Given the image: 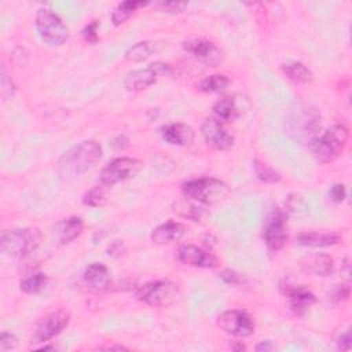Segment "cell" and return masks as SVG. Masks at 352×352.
I'll use <instances>...</instances> for the list:
<instances>
[{
	"instance_id": "cell-1",
	"label": "cell",
	"mask_w": 352,
	"mask_h": 352,
	"mask_svg": "<svg viewBox=\"0 0 352 352\" xmlns=\"http://www.w3.org/2000/svg\"><path fill=\"white\" fill-rule=\"evenodd\" d=\"M102 157V147L95 140H84L63 153L58 162L62 177H74L88 172Z\"/></svg>"
},
{
	"instance_id": "cell-2",
	"label": "cell",
	"mask_w": 352,
	"mask_h": 352,
	"mask_svg": "<svg viewBox=\"0 0 352 352\" xmlns=\"http://www.w3.org/2000/svg\"><path fill=\"white\" fill-rule=\"evenodd\" d=\"M183 197L202 205H217L230 195L228 186L214 177L191 179L182 186Z\"/></svg>"
},
{
	"instance_id": "cell-3",
	"label": "cell",
	"mask_w": 352,
	"mask_h": 352,
	"mask_svg": "<svg viewBox=\"0 0 352 352\" xmlns=\"http://www.w3.org/2000/svg\"><path fill=\"white\" fill-rule=\"evenodd\" d=\"M349 131L344 124H336L329 128L323 135L316 136L308 146L316 161L329 164L340 157L346 147Z\"/></svg>"
},
{
	"instance_id": "cell-4",
	"label": "cell",
	"mask_w": 352,
	"mask_h": 352,
	"mask_svg": "<svg viewBox=\"0 0 352 352\" xmlns=\"http://www.w3.org/2000/svg\"><path fill=\"white\" fill-rule=\"evenodd\" d=\"M289 133L301 143H311L320 129V114L305 103H297L287 117Z\"/></svg>"
},
{
	"instance_id": "cell-5",
	"label": "cell",
	"mask_w": 352,
	"mask_h": 352,
	"mask_svg": "<svg viewBox=\"0 0 352 352\" xmlns=\"http://www.w3.org/2000/svg\"><path fill=\"white\" fill-rule=\"evenodd\" d=\"M41 241L38 228H16L4 231L0 236L1 250L12 257H28L36 252Z\"/></svg>"
},
{
	"instance_id": "cell-6",
	"label": "cell",
	"mask_w": 352,
	"mask_h": 352,
	"mask_svg": "<svg viewBox=\"0 0 352 352\" xmlns=\"http://www.w3.org/2000/svg\"><path fill=\"white\" fill-rule=\"evenodd\" d=\"M138 300L150 307H169L180 297V289L170 280H151L138 287Z\"/></svg>"
},
{
	"instance_id": "cell-7",
	"label": "cell",
	"mask_w": 352,
	"mask_h": 352,
	"mask_svg": "<svg viewBox=\"0 0 352 352\" xmlns=\"http://www.w3.org/2000/svg\"><path fill=\"white\" fill-rule=\"evenodd\" d=\"M36 29L40 38L48 45H62L69 37V29L60 16L48 8H40L36 14Z\"/></svg>"
},
{
	"instance_id": "cell-8",
	"label": "cell",
	"mask_w": 352,
	"mask_h": 352,
	"mask_svg": "<svg viewBox=\"0 0 352 352\" xmlns=\"http://www.w3.org/2000/svg\"><path fill=\"white\" fill-rule=\"evenodd\" d=\"M287 216L279 209L274 208L268 212L263 223V239L271 252L280 250L287 241Z\"/></svg>"
},
{
	"instance_id": "cell-9",
	"label": "cell",
	"mask_w": 352,
	"mask_h": 352,
	"mask_svg": "<svg viewBox=\"0 0 352 352\" xmlns=\"http://www.w3.org/2000/svg\"><path fill=\"white\" fill-rule=\"evenodd\" d=\"M143 162L136 158L120 157L110 161L100 172V183L111 187L113 184L121 183L126 179L133 177L142 169Z\"/></svg>"
},
{
	"instance_id": "cell-10",
	"label": "cell",
	"mask_w": 352,
	"mask_h": 352,
	"mask_svg": "<svg viewBox=\"0 0 352 352\" xmlns=\"http://www.w3.org/2000/svg\"><path fill=\"white\" fill-rule=\"evenodd\" d=\"M70 322V314L66 309H55L50 314H47L36 326L33 336H32V342L33 344H41L47 342L59 333H62Z\"/></svg>"
},
{
	"instance_id": "cell-11",
	"label": "cell",
	"mask_w": 352,
	"mask_h": 352,
	"mask_svg": "<svg viewBox=\"0 0 352 352\" xmlns=\"http://www.w3.org/2000/svg\"><path fill=\"white\" fill-rule=\"evenodd\" d=\"M219 327L234 337H249L254 331L253 318L241 309H228L219 315Z\"/></svg>"
},
{
	"instance_id": "cell-12",
	"label": "cell",
	"mask_w": 352,
	"mask_h": 352,
	"mask_svg": "<svg viewBox=\"0 0 352 352\" xmlns=\"http://www.w3.org/2000/svg\"><path fill=\"white\" fill-rule=\"evenodd\" d=\"M224 124L226 122L220 121L214 116L208 117L204 121L201 126V135L210 148L223 151L228 150L234 144V136L228 132Z\"/></svg>"
},
{
	"instance_id": "cell-13",
	"label": "cell",
	"mask_w": 352,
	"mask_h": 352,
	"mask_svg": "<svg viewBox=\"0 0 352 352\" xmlns=\"http://www.w3.org/2000/svg\"><path fill=\"white\" fill-rule=\"evenodd\" d=\"M183 50L191 54L195 59L202 62L204 65L209 67H214L221 63L223 60V52L221 50L213 44L212 41H208L205 38H190L183 41L182 44Z\"/></svg>"
},
{
	"instance_id": "cell-14",
	"label": "cell",
	"mask_w": 352,
	"mask_h": 352,
	"mask_svg": "<svg viewBox=\"0 0 352 352\" xmlns=\"http://www.w3.org/2000/svg\"><path fill=\"white\" fill-rule=\"evenodd\" d=\"M176 257L180 263L197 268H214L219 265V258L212 252L191 243L182 245L176 252Z\"/></svg>"
},
{
	"instance_id": "cell-15",
	"label": "cell",
	"mask_w": 352,
	"mask_h": 352,
	"mask_svg": "<svg viewBox=\"0 0 352 352\" xmlns=\"http://www.w3.org/2000/svg\"><path fill=\"white\" fill-rule=\"evenodd\" d=\"M280 289L287 297L290 309L297 315H304L316 302V297L314 296V293L302 286L286 285L280 286Z\"/></svg>"
},
{
	"instance_id": "cell-16",
	"label": "cell",
	"mask_w": 352,
	"mask_h": 352,
	"mask_svg": "<svg viewBox=\"0 0 352 352\" xmlns=\"http://www.w3.org/2000/svg\"><path fill=\"white\" fill-rule=\"evenodd\" d=\"M84 230V221L78 216H70L66 219L59 220L54 228H52V235L59 242L60 245L70 243L76 238L81 235Z\"/></svg>"
},
{
	"instance_id": "cell-17",
	"label": "cell",
	"mask_w": 352,
	"mask_h": 352,
	"mask_svg": "<svg viewBox=\"0 0 352 352\" xmlns=\"http://www.w3.org/2000/svg\"><path fill=\"white\" fill-rule=\"evenodd\" d=\"M243 102H246L245 98H239L235 95L226 96L214 103L213 114L223 122L235 121L242 116V110L245 109Z\"/></svg>"
},
{
	"instance_id": "cell-18",
	"label": "cell",
	"mask_w": 352,
	"mask_h": 352,
	"mask_svg": "<svg viewBox=\"0 0 352 352\" xmlns=\"http://www.w3.org/2000/svg\"><path fill=\"white\" fill-rule=\"evenodd\" d=\"M194 136L192 128L187 124L173 122L161 128V138L172 146H190L194 142Z\"/></svg>"
},
{
	"instance_id": "cell-19",
	"label": "cell",
	"mask_w": 352,
	"mask_h": 352,
	"mask_svg": "<svg viewBox=\"0 0 352 352\" xmlns=\"http://www.w3.org/2000/svg\"><path fill=\"white\" fill-rule=\"evenodd\" d=\"M186 234V226L180 221L168 220L160 226H157L151 231V241L157 245H166L170 242H176L182 239V236Z\"/></svg>"
},
{
	"instance_id": "cell-20",
	"label": "cell",
	"mask_w": 352,
	"mask_h": 352,
	"mask_svg": "<svg viewBox=\"0 0 352 352\" xmlns=\"http://www.w3.org/2000/svg\"><path fill=\"white\" fill-rule=\"evenodd\" d=\"M84 282L95 292L107 290L111 285V275L102 263H92L84 271Z\"/></svg>"
},
{
	"instance_id": "cell-21",
	"label": "cell",
	"mask_w": 352,
	"mask_h": 352,
	"mask_svg": "<svg viewBox=\"0 0 352 352\" xmlns=\"http://www.w3.org/2000/svg\"><path fill=\"white\" fill-rule=\"evenodd\" d=\"M301 267L304 271L316 276H329L334 271V261L327 253H315L305 256L301 261Z\"/></svg>"
},
{
	"instance_id": "cell-22",
	"label": "cell",
	"mask_w": 352,
	"mask_h": 352,
	"mask_svg": "<svg viewBox=\"0 0 352 352\" xmlns=\"http://www.w3.org/2000/svg\"><path fill=\"white\" fill-rule=\"evenodd\" d=\"M158 76L148 66L146 69H138L126 74L124 80V87L129 92H140L157 81Z\"/></svg>"
},
{
	"instance_id": "cell-23",
	"label": "cell",
	"mask_w": 352,
	"mask_h": 352,
	"mask_svg": "<svg viewBox=\"0 0 352 352\" xmlns=\"http://www.w3.org/2000/svg\"><path fill=\"white\" fill-rule=\"evenodd\" d=\"M338 242L340 235L334 232H302L297 236V243L308 248H327Z\"/></svg>"
},
{
	"instance_id": "cell-24",
	"label": "cell",
	"mask_w": 352,
	"mask_h": 352,
	"mask_svg": "<svg viewBox=\"0 0 352 352\" xmlns=\"http://www.w3.org/2000/svg\"><path fill=\"white\" fill-rule=\"evenodd\" d=\"M280 69L283 76L293 84H308L314 78L312 72L304 63L297 60L286 62L280 66Z\"/></svg>"
},
{
	"instance_id": "cell-25",
	"label": "cell",
	"mask_w": 352,
	"mask_h": 352,
	"mask_svg": "<svg viewBox=\"0 0 352 352\" xmlns=\"http://www.w3.org/2000/svg\"><path fill=\"white\" fill-rule=\"evenodd\" d=\"M147 6V3L144 1H136V0H126V1H122L111 12V22L118 26V25H122L125 23L133 14L138 8L140 7H144Z\"/></svg>"
},
{
	"instance_id": "cell-26",
	"label": "cell",
	"mask_w": 352,
	"mask_h": 352,
	"mask_svg": "<svg viewBox=\"0 0 352 352\" xmlns=\"http://www.w3.org/2000/svg\"><path fill=\"white\" fill-rule=\"evenodd\" d=\"M173 210L179 216H182L184 219H190L192 221H199L202 219V216H204V210L199 206H197L195 202H192V201H190L187 198L175 202Z\"/></svg>"
},
{
	"instance_id": "cell-27",
	"label": "cell",
	"mask_w": 352,
	"mask_h": 352,
	"mask_svg": "<svg viewBox=\"0 0 352 352\" xmlns=\"http://www.w3.org/2000/svg\"><path fill=\"white\" fill-rule=\"evenodd\" d=\"M47 283H48V278L45 274L34 272L26 276L23 280H21L19 289L28 294H37L47 286Z\"/></svg>"
},
{
	"instance_id": "cell-28",
	"label": "cell",
	"mask_w": 352,
	"mask_h": 352,
	"mask_svg": "<svg viewBox=\"0 0 352 352\" xmlns=\"http://www.w3.org/2000/svg\"><path fill=\"white\" fill-rule=\"evenodd\" d=\"M230 84L228 77H226L224 74H212L209 77H205L199 84H198V89L201 92H206V94H214V92H220L223 89H226V87Z\"/></svg>"
},
{
	"instance_id": "cell-29",
	"label": "cell",
	"mask_w": 352,
	"mask_h": 352,
	"mask_svg": "<svg viewBox=\"0 0 352 352\" xmlns=\"http://www.w3.org/2000/svg\"><path fill=\"white\" fill-rule=\"evenodd\" d=\"M107 194H109V186L99 183L98 186L92 187L89 191L85 192L82 197L84 205L88 206H100L107 201Z\"/></svg>"
},
{
	"instance_id": "cell-30",
	"label": "cell",
	"mask_w": 352,
	"mask_h": 352,
	"mask_svg": "<svg viewBox=\"0 0 352 352\" xmlns=\"http://www.w3.org/2000/svg\"><path fill=\"white\" fill-rule=\"evenodd\" d=\"M153 44L148 41H139L129 47L125 52V58L131 62H140L147 59L153 52Z\"/></svg>"
},
{
	"instance_id": "cell-31",
	"label": "cell",
	"mask_w": 352,
	"mask_h": 352,
	"mask_svg": "<svg viewBox=\"0 0 352 352\" xmlns=\"http://www.w3.org/2000/svg\"><path fill=\"white\" fill-rule=\"evenodd\" d=\"M253 168L256 172V176L265 183H278L282 177L280 173L276 172L274 168H271L268 164L260 161V160H254L253 161Z\"/></svg>"
},
{
	"instance_id": "cell-32",
	"label": "cell",
	"mask_w": 352,
	"mask_h": 352,
	"mask_svg": "<svg viewBox=\"0 0 352 352\" xmlns=\"http://www.w3.org/2000/svg\"><path fill=\"white\" fill-rule=\"evenodd\" d=\"M0 87H1V96L3 99H8V98H12L14 92H15V85L11 80V77H8L6 69L3 67L1 69V74H0Z\"/></svg>"
},
{
	"instance_id": "cell-33",
	"label": "cell",
	"mask_w": 352,
	"mask_h": 352,
	"mask_svg": "<svg viewBox=\"0 0 352 352\" xmlns=\"http://www.w3.org/2000/svg\"><path fill=\"white\" fill-rule=\"evenodd\" d=\"M18 346V338L8 331H3L0 334V351L1 352H7V351H12Z\"/></svg>"
},
{
	"instance_id": "cell-34",
	"label": "cell",
	"mask_w": 352,
	"mask_h": 352,
	"mask_svg": "<svg viewBox=\"0 0 352 352\" xmlns=\"http://www.w3.org/2000/svg\"><path fill=\"white\" fill-rule=\"evenodd\" d=\"M330 300L334 302H341L345 301L349 297V286L348 285H336L330 294H329Z\"/></svg>"
},
{
	"instance_id": "cell-35",
	"label": "cell",
	"mask_w": 352,
	"mask_h": 352,
	"mask_svg": "<svg viewBox=\"0 0 352 352\" xmlns=\"http://www.w3.org/2000/svg\"><path fill=\"white\" fill-rule=\"evenodd\" d=\"M161 11L164 12H170V14H179V12H183L184 8L187 7L186 3H182V1H161V3H157L155 4Z\"/></svg>"
},
{
	"instance_id": "cell-36",
	"label": "cell",
	"mask_w": 352,
	"mask_h": 352,
	"mask_svg": "<svg viewBox=\"0 0 352 352\" xmlns=\"http://www.w3.org/2000/svg\"><path fill=\"white\" fill-rule=\"evenodd\" d=\"M329 197L330 199L334 202V204H341L345 197H346V190H345V186L338 183V184H334L330 191H329Z\"/></svg>"
},
{
	"instance_id": "cell-37",
	"label": "cell",
	"mask_w": 352,
	"mask_h": 352,
	"mask_svg": "<svg viewBox=\"0 0 352 352\" xmlns=\"http://www.w3.org/2000/svg\"><path fill=\"white\" fill-rule=\"evenodd\" d=\"M82 37L88 43H96L98 41V22L92 21L88 23L82 30Z\"/></svg>"
},
{
	"instance_id": "cell-38",
	"label": "cell",
	"mask_w": 352,
	"mask_h": 352,
	"mask_svg": "<svg viewBox=\"0 0 352 352\" xmlns=\"http://www.w3.org/2000/svg\"><path fill=\"white\" fill-rule=\"evenodd\" d=\"M150 67L155 72L157 76H170L173 73L172 66L164 62H154L150 65Z\"/></svg>"
},
{
	"instance_id": "cell-39",
	"label": "cell",
	"mask_w": 352,
	"mask_h": 352,
	"mask_svg": "<svg viewBox=\"0 0 352 352\" xmlns=\"http://www.w3.org/2000/svg\"><path fill=\"white\" fill-rule=\"evenodd\" d=\"M220 278L226 282V283H230V285H239L242 282V278L239 274L231 271V270H224L221 274H220Z\"/></svg>"
},
{
	"instance_id": "cell-40",
	"label": "cell",
	"mask_w": 352,
	"mask_h": 352,
	"mask_svg": "<svg viewBox=\"0 0 352 352\" xmlns=\"http://www.w3.org/2000/svg\"><path fill=\"white\" fill-rule=\"evenodd\" d=\"M352 340H351V333L349 331H345V333H342L341 336H340V338H338V341H337V344H338V348L340 349H349L351 348V342Z\"/></svg>"
},
{
	"instance_id": "cell-41",
	"label": "cell",
	"mask_w": 352,
	"mask_h": 352,
	"mask_svg": "<svg viewBox=\"0 0 352 352\" xmlns=\"http://www.w3.org/2000/svg\"><path fill=\"white\" fill-rule=\"evenodd\" d=\"M272 349V342L271 341H261L257 346H256V351H270Z\"/></svg>"
},
{
	"instance_id": "cell-42",
	"label": "cell",
	"mask_w": 352,
	"mask_h": 352,
	"mask_svg": "<svg viewBox=\"0 0 352 352\" xmlns=\"http://www.w3.org/2000/svg\"><path fill=\"white\" fill-rule=\"evenodd\" d=\"M100 349H107V351H113V349H116V351H122V349H126L125 346H122V345H107V346H100Z\"/></svg>"
}]
</instances>
